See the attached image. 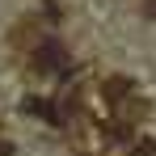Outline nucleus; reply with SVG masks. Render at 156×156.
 I'll return each mask as SVG.
<instances>
[{"label": "nucleus", "instance_id": "5", "mask_svg": "<svg viewBox=\"0 0 156 156\" xmlns=\"http://www.w3.org/2000/svg\"><path fill=\"white\" fill-rule=\"evenodd\" d=\"M144 17H152V21H156V0H144Z\"/></svg>", "mask_w": 156, "mask_h": 156}, {"label": "nucleus", "instance_id": "1", "mask_svg": "<svg viewBox=\"0 0 156 156\" xmlns=\"http://www.w3.org/2000/svg\"><path fill=\"white\" fill-rule=\"evenodd\" d=\"M34 68L38 72H59V76H68V68H72V59H68V51H63V42H42L38 51H34Z\"/></svg>", "mask_w": 156, "mask_h": 156}, {"label": "nucleus", "instance_id": "4", "mask_svg": "<svg viewBox=\"0 0 156 156\" xmlns=\"http://www.w3.org/2000/svg\"><path fill=\"white\" fill-rule=\"evenodd\" d=\"M42 13H47V21H59V4H55V0H47V4H42Z\"/></svg>", "mask_w": 156, "mask_h": 156}, {"label": "nucleus", "instance_id": "2", "mask_svg": "<svg viewBox=\"0 0 156 156\" xmlns=\"http://www.w3.org/2000/svg\"><path fill=\"white\" fill-rule=\"evenodd\" d=\"M21 110H26V114H38V118H47L51 127H68L63 110H59L55 101H42V97H26V101H21Z\"/></svg>", "mask_w": 156, "mask_h": 156}, {"label": "nucleus", "instance_id": "6", "mask_svg": "<svg viewBox=\"0 0 156 156\" xmlns=\"http://www.w3.org/2000/svg\"><path fill=\"white\" fill-rule=\"evenodd\" d=\"M0 156H13V144H4V139H0Z\"/></svg>", "mask_w": 156, "mask_h": 156}, {"label": "nucleus", "instance_id": "3", "mask_svg": "<svg viewBox=\"0 0 156 156\" xmlns=\"http://www.w3.org/2000/svg\"><path fill=\"white\" fill-rule=\"evenodd\" d=\"M127 93H131V80H127V76H114V80H105V97H110V101H122Z\"/></svg>", "mask_w": 156, "mask_h": 156}]
</instances>
